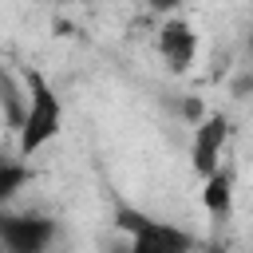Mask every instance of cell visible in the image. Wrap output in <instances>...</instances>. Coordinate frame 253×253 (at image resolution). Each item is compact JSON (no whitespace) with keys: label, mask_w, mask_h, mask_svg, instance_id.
I'll return each instance as SVG.
<instances>
[{"label":"cell","mask_w":253,"mask_h":253,"mask_svg":"<svg viewBox=\"0 0 253 253\" xmlns=\"http://www.w3.org/2000/svg\"><path fill=\"white\" fill-rule=\"evenodd\" d=\"M24 83H28V103H24V115H20V126H16V150H20V158H32L47 142L59 138L63 99H59V91L51 87V79L43 71H28Z\"/></svg>","instance_id":"1"},{"label":"cell","mask_w":253,"mask_h":253,"mask_svg":"<svg viewBox=\"0 0 253 253\" xmlns=\"http://www.w3.org/2000/svg\"><path fill=\"white\" fill-rule=\"evenodd\" d=\"M158 55H162V63L170 67V71H190L194 63H198V51H202V36H198V28L190 24V20H182V16H166L162 24H158Z\"/></svg>","instance_id":"4"},{"label":"cell","mask_w":253,"mask_h":253,"mask_svg":"<svg viewBox=\"0 0 253 253\" xmlns=\"http://www.w3.org/2000/svg\"><path fill=\"white\" fill-rule=\"evenodd\" d=\"M225 142H229V119L225 115H202L194 134H190V170L198 178H206L210 170L225 166L221 154H225Z\"/></svg>","instance_id":"5"},{"label":"cell","mask_w":253,"mask_h":253,"mask_svg":"<svg viewBox=\"0 0 253 253\" xmlns=\"http://www.w3.org/2000/svg\"><path fill=\"white\" fill-rule=\"evenodd\" d=\"M202 210L210 217H225L233 210V170L229 166H217L202 178Z\"/></svg>","instance_id":"6"},{"label":"cell","mask_w":253,"mask_h":253,"mask_svg":"<svg viewBox=\"0 0 253 253\" xmlns=\"http://www.w3.org/2000/svg\"><path fill=\"white\" fill-rule=\"evenodd\" d=\"M24 182H28V166H24V162H12V166L4 162V166H0V202H8Z\"/></svg>","instance_id":"7"},{"label":"cell","mask_w":253,"mask_h":253,"mask_svg":"<svg viewBox=\"0 0 253 253\" xmlns=\"http://www.w3.org/2000/svg\"><path fill=\"white\" fill-rule=\"evenodd\" d=\"M55 221L40 213H0V249L4 253H47L55 245Z\"/></svg>","instance_id":"3"},{"label":"cell","mask_w":253,"mask_h":253,"mask_svg":"<svg viewBox=\"0 0 253 253\" xmlns=\"http://www.w3.org/2000/svg\"><path fill=\"white\" fill-rule=\"evenodd\" d=\"M119 229L126 233V241H123L126 253H194L190 229L138 213V210H119Z\"/></svg>","instance_id":"2"},{"label":"cell","mask_w":253,"mask_h":253,"mask_svg":"<svg viewBox=\"0 0 253 253\" xmlns=\"http://www.w3.org/2000/svg\"><path fill=\"white\" fill-rule=\"evenodd\" d=\"M111 253H126V245H123V241H119V245H115V249H111Z\"/></svg>","instance_id":"9"},{"label":"cell","mask_w":253,"mask_h":253,"mask_svg":"<svg viewBox=\"0 0 253 253\" xmlns=\"http://www.w3.org/2000/svg\"><path fill=\"white\" fill-rule=\"evenodd\" d=\"M146 4H150L154 12H174V8L182 4V0H146Z\"/></svg>","instance_id":"8"}]
</instances>
